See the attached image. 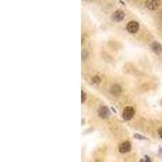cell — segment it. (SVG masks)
<instances>
[{"label": "cell", "instance_id": "obj_1", "mask_svg": "<svg viewBox=\"0 0 162 162\" xmlns=\"http://www.w3.org/2000/svg\"><path fill=\"white\" fill-rule=\"evenodd\" d=\"M134 109L131 106H127L122 111V118L125 121H130L134 117Z\"/></svg>", "mask_w": 162, "mask_h": 162}, {"label": "cell", "instance_id": "obj_2", "mask_svg": "<svg viewBox=\"0 0 162 162\" xmlns=\"http://www.w3.org/2000/svg\"><path fill=\"white\" fill-rule=\"evenodd\" d=\"M139 29V24L136 21H130L127 24V30L130 33H136Z\"/></svg>", "mask_w": 162, "mask_h": 162}, {"label": "cell", "instance_id": "obj_3", "mask_svg": "<svg viewBox=\"0 0 162 162\" xmlns=\"http://www.w3.org/2000/svg\"><path fill=\"white\" fill-rule=\"evenodd\" d=\"M145 5L149 10H156L160 6V0H146Z\"/></svg>", "mask_w": 162, "mask_h": 162}, {"label": "cell", "instance_id": "obj_4", "mask_svg": "<svg viewBox=\"0 0 162 162\" xmlns=\"http://www.w3.org/2000/svg\"><path fill=\"white\" fill-rule=\"evenodd\" d=\"M131 149V143L128 141L123 142L122 144H120L119 146V152H122V153H127V152H129Z\"/></svg>", "mask_w": 162, "mask_h": 162}, {"label": "cell", "instance_id": "obj_5", "mask_svg": "<svg viewBox=\"0 0 162 162\" xmlns=\"http://www.w3.org/2000/svg\"><path fill=\"white\" fill-rule=\"evenodd\" d=\"M98 114L101 118H107L109 116L110 112H109V109L106 106H101L98 109Z\"/></svg>", "mask_w": 162, "mask_h": 162}, {"label": "cell", "instance_id": "obj_6", "mask_svg": "<svg viewBox=\"0 0 162 162\" xmlns=\"http://www.w3.org/2000/svg\"><path fill=\"white\" fill-rule=\"evenodd\" d=\"M124 16H125V14L124 12L122 11V10H117L113 14V20H114V21H116V22H120V21H122V20L124 19Z\"/></svg>", "mask_w": 162, "mask_h": 162}, {"label": "cell", "instance_id": "obj_7", "mask_svg": "<svg viewBox=\"0 0 162 162\" xmlns=\"http://www.w3.org/2000/svg\"><path fill=\"white\" fill-rule=\"evenodd\" d=\"M151 49L156 53H160L162 52V46L157 41H155L151 45Z\"/></svg>", "mask_w": 162, "mask_h": 162}, {"label": "cell", "instance_id": "obj_8", "mask_svg": "<svg viewBox=\"0 0 162 162\" xmlns=\"http://www.w3.org/2000/svg\"><path fill=\"white\" fill-rule=\"evenodd\" d=\"M122 89L120 88L119 85H114V86H112V88L110 89V92L112 93V95H114V96H119L120 94H121Z\"/></svg>", "mask_w": 162, "mask_h": 162}, {"label": "cell", "instance_id": "obj_9", "mask_svg": "<svg viewBox=\"0 0 162 162\" xmlns=\"http://www.w3.org/2000/svg\"><path fill=\"white\" fill-rule=\"evenodd\" d=\"M92 80V82H93L94 84H99L100 82H101V79H100V77H99V76H94Z\"/></svg>", "mask_w": 162, "mask_h": 162}, {"label": "cell", "instance_id": "obj_10", "mask_svg": "<svg viewBox=\"0 0 162 162\" xmlns=\"http://www.w3.org/2000/svg\"><path fill=\"white\" fill-rule=\"evenodd\" d=\"M81 93H82V98H81V102H82V103H84V101H85V100H86V94H85V92H84L83 91L81 92Z\"/></svg>", "mask_w": 162, "mask_h": 162}, {"label": "cell", "instance_id": "obj_11", "mask_svg": "<svg viewBox=\"0 0 162 162\" xmlns=\"http://www.w3.org/2000/svg\"><path fill=\"white\" fill-rule=\"evenodd\" d=\"M159 135L160 138H162V127L159 130Z\"/></svg>", "mask_w": 162, "mask_h": 162}]
</instances>
